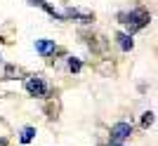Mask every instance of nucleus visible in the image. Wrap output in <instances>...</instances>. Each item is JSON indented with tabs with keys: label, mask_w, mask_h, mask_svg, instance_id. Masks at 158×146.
Returning <instances> with one entry per match:
<instances>
[{
	"label": "nucleus",
	"mask_w": 158,
	"mask_h": 146,
	"mask_svg": "<svg viewBox=\"0 0 158 146\" xmlns=\"http://www.w3.org/2000/svg\"><path fill=\"white\" fill-rule=\"evenodd\" d=\"M118 21L127 28V33L132 35V33H137V31H142V28L149 26L151 14H149V10H146V7H135V10H130V12L118 14Z\"/></svg>",
	"instance_id": "nucleus-1"
},
{
	"label": "nucleus",
	"mask_w": 158,
	"mask_h": 146,
	"mask_svg": "<svg viewBox=\"0 0 158 146\" xmlns=\"http://www.w3.org/2000/svg\"><path fill=\"white\" fill-rule=\"evenodd\" d=\"M24 87H26V92L31 94V97H45V94L50 92V87H47L43 75H28V78L24 80Z\"/></svg>",
	"instance_id": "nucleus-2"
},
{
	"label": "nucleus",
	"mask_w": 158,
	"mask_h": 146,
	"mask_svg": "<svg viewBox=\"0 0 158 146\" xmlns=\"http://www.w3.org/2000/svg\"><path fill=\"white\" fill-rule=\"evenodd\" d=\"M130 134H132V125L130 123H116V125L111 127V141L123 144L125 139H130Z\"/></svg>",
	"instance_id": "nucleus-3"
},
{
	"label": "nucleus",
	"mask_w": 158,
	"mask_h": 146,
	"mask_svg": "<svg viewBox=\"0 0 158 146\" xmlns=\"http://www.w3.org/2000/svg\"><path fill=\"white\" fill-rule=\"evenodd\" d=\"M28 5H31V7H40V10H45V12L50 14L52 19H57V21H66V19H64V14H61V12H57V10H54L52 5H47L45 0H28Z\"/></svg>",
	"instance_id": "nucleus-4"
},
{
	"label": "nucleus",
	"mask_w": 158,
	"mask_h": 146,
	"mask_svg": "<svg viewBox=\"0 0 158 146\" xmlns=\"http://www.w3.org/2000/svg\"><path fill=\"white\" fill-rule=\"evenodd\" d=\"M54 50H57V45H54V40H35V52L40 54V57H50V54H54Z\"/></svg>",
	"instance_id": "nucleus-5"
},
{
	"label": "nucleus",
	"mask_w": 158,
	"mask_h": 146,
	"mask_svg": "<svg viewBox=\"0 0 158 146\" xmlns=\"http://www.w3.org/2000/svg\"><path fill=\"white\" fill-rule=\"evenodd\" d=\"M64 19H80V21H92L94 17L90 12H80V10H73V7H66Z\"/></svg>",
	"instance_id": "nucleus-6"
},
{
	"label": "nucleus",
	"mask_w": 158,
	"mask_h": 146,
	"mask_svg": "<svg viewBox=\"0 0 158 146\" xmlns=\"http://www.w3.org/2000/svg\"><path fill=\"white\" fill-rule=\"evenodd\" d=\"M116 40H118V45H120V50H123V52H130L132 45H135L130 33H118V35H116Z\"/></svg>",
	"instance_id": "nucleus-7"
},
{
	"label": "nucleus",
	"mask_w": 158,
	"mask_h": 146,
	"mask_svg": "<svg viewBox=\"0 0 158 146\" xmlns=\"http://www.w3.org/2000/svg\"><path fill=\"white\" fill-rule=\"evenodd\" d=\"M17 75H21V68L14 66V64H7V66H5V73H2V78H5V80H14Z\"/></svg>",
	"instance_id": "nucleus-8"
},
{
	"label": "nucleus",
	"mask_w": 158,
	"mask_h": 146,
	"mask_svg": "<svg viewBox=\"0 0 158 146\" xmlns=\"http://www.w3.org/2000/svg\"><path fill=\"white\" fill-rule=\"evenodd\" d=\"M33 137H35V127H24V130H21V144H28V141L33 139Z\"/></svg>",
	"instance_id": "nucleus-9"
},
{
	"label": "nucleus",
	"mask_w": 158,
	"mask_h": 146,
	"mask_svg": "<svg viewBox=\"0 0 158 146\" xmlns=\"http://www.w3.org/2000/svg\"><path fill=\"white\" fill-rule=\"evenodd\" d=\"M80 68H83V61L76 59V57H69V71H71V73H78Z\"/></svg>",
	"instance_id": "nucleus-10"
},
{
	"label": "nucleus",
	"mask_w": 158,
	"mask_h": 146,
	"mask_svg": "<svg viewBox=\"0 0 158 146\" xmlns=\"http://www.w3.org/2000/svg\"><path fill=\"white\" fill-rule=\"evenodd\" d=\"M151 125H153V111H146L142 116V127L146 130V127H151Z\"/></svg>",
	"instance_id": "nucleus-11"
},
{
	"label": "nucleus",
	"mask_w": 158,
	"mask_h": 146,
	"mask_svg": "<svg viewBox=\"0 0 158 146\" xmlns=\"http://www.w3.org/2000/svg\"><path fill=\"white\" fill-rule=\"evenodd\" d=\"M109 146H123V144H118V141H109Z\"/></svg>",
	"instance_id": "nucleus-12"
},
{
	"label": "nucleus",
	"mask_w": 158,
	"mask_h": 146,
	"mask_svg": "<svg viewBox=\"0 0 158 146\" xmlns=\"http://www.w3.org/2000/svg\"><path fill=\"white\" fill-rule=\"evenodd\" d=\"M0 146H7V141H5V139H0Z\"/></svg>",
	"instance_id": "nucleus-13"
}]
</instances>
